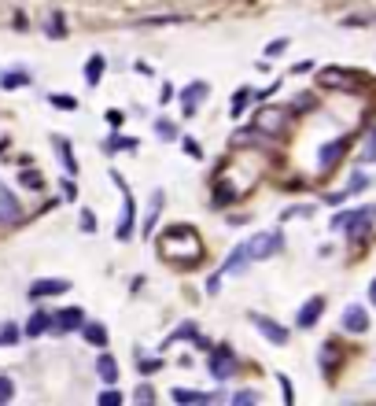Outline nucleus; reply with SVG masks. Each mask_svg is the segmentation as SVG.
Here are the masks:
<instances>
[{
  "mask_svg": "<svg viewBox=\"0 0 376 406\" xmlns=\"http://www.w3.org/2000/svg\"><path fill=\"white\" fill-rule=\"evenodd\" d=\"M243 248H248V258L251 263H258V258H269V255H277L284 248V237L281 233H258V237H251V240H243Z\"/></svg>",
  "mask_w": 376,
  "mask_h": 406,
  "instance_id": "1",
  "label": "nucleus"
},
{
  "mask_svg": "<svg viewBox=\"0 0 376 406\" xmlns=\"http://www.w3.org/2000/svg\"><path fill=\"white\" fill-rule=\"evenodd\" d=\"M372 218H376V207H358V210H347V215H336L332 218V229H339V233H362Z\"/></svg>",
  "mask_w": 376,
  "mask_h": 406,
  "instance_id": "2",
  "label": "nucleus"
},
{
  "mask_svg": "<svg viewBox=\"0 0 376 406\" xmlns=\"http://www.w3.org/2000/svg\"><path fill=\"white\" fill-rule=\"evenodd\" d=\"M233 369H236L233 347H218L214 354H210V377H214V381H229V377H233Z\"/></svg>",
  "mask_w": 376,
  "mask_h": 406,
  "instance_id": "3",
  "label": "nucleus"
},
{
  "mask_svg": "<svg viewBox=\"0 0 376 406\" xmlns=\"http://www.w3.org/2000/svg\"><path fill=\"white\" fill-rule=\"evenodd\" d=\"M71 288V281L67 277H41V281H34L26 292H30V299H44V296H59V292H67Z\"/></svg>",
  "mask_w": 376,
  "mask_h": 406,
  "instance_id": "4",
  "label": "nucleus"
},
{
  "mask_svg": "<svg viewBox=\"0 0 376 406\" xmlns=\"http://www.w3.org/2000/svg\"><path fill=\"white\" fill-rule=\"evenodd\" d=\"M251 325L269 340V344H277V347L288 344V329H284V325H277V321H269V318H262V314H251Z\"/></svg>",
  "mask_w": 376,
  "mask_h": 406,
  "instance_id": "5",
  "label": "nucleus"
},
{
  "mask_svg": "<svg viewBox=\"0 0 376 406\" xmlns=\"http://www.w3.org/2000/svg\"><path fill=\"white\" fill-rule=\"evenodd\" d=\"M321 311H325V299L321 296H310L303 306H299V329H314V325H317V318H321Z\"/></svg>",
  "mask_w": 376,
  "mask_h": 406,
  "instance_id": "6",
  "label": "nucleus"
},
{
  "mask_svg": "<svg viewBox=\"0 0 376 406\" xmlns=\"http://www.w3.org/2000/svg\"><path fill=\"white\" fill-rule=\"evenodd\" d=\"M81 321H85V311L71 306V311L52 314V329H56V333H74V329H81Z\"/></svg>",
  "mask_w": 376,
  "mask_h": 406,
  "instance_id": "7",
  "label": "nucleus"
},
{
  "mask_svg": "<svg viewBox=\"0 0 376 406\" xmlns=\"http://www.w3.org/2000/svg\"><path fill=\"white\" fill-rule=\"evenodd\" d=\"M207 92H210V85H207V81H192V85L181 92V107H185V115H188V119L195 115V104H200Z\"/></svg>",
  "mask_w": 376,
  "mask_h": 406,
  "instance_id": "8",
  "label": "nucleus"
},
{
  "mask_svg": "<svg viewBox=\"0 0 376 406\" xmlns=\"http://www.w3.org/2000/svg\"><path fill=\"white\" fill-rule=\"evenodd\" d=\"M122 192H126V207H122V222H119V240H129L133 237V215H137V203H133V196H129V189L122 185Z\"/></svg>",
  "mask_w": 376,
  "mask_h": 406,
  "instance_id": "9",
  "label": "nucleus"
},
{
  "mask_svg": "<svg viewBox=\"0 0 376 406\" xmlns=\"http://www.w3.org/2000/svg\"><path fill=\"white\" fill-rule=\"evenodd\" d=\"M343 329L347 333H365L369 329V314L362 311V306H347V311H343Z\"/></svg>",
  "mask_w": 376,
  "mask_h": 406,
  "instance_id": "10",
  "label": "nucleus"
},
{
  "mask_svg": "<svg viewBox=\"0 0 376 406\" xmlns=\"http://www.w3.org/2000/svg\"><path fill=\"white\" fill-rule=\"evenodd\" d=\"M96 373H100L104 384H114L119 381V362H114L111 354H100V359H96Z\"/></svg>",
  "mask_w": 376,
  "mask_h": 406,
  "instance_id": "11",
  "label": "nucleus"
},
{
  "mask_svg": "<svg viewBox=\"0 0 376 406\" xmlns=\"http://www.w3.org/2000/svg\"><path fill=\"white\" fill-rule=\"evenodd\" d=\"M81 336H85V340H89L92 347H107V329H104V325L81 321Z\"/></svg>",
  "mask_w": 376,
  "mask_h": 406,
  "instance_id": "12",
  "label": "nucleus"
},
{
  "mask_svg": "<svg viewBox=\"0 0 376 406\" xmlns=\"http://www.w3.org/2000/svg\"><path fill=\"white\" fill-rule=\"evenodd\" d=\"M48 329H52V314H44V311H37L26 321V336H44Z\"/></svg>",
  "mask_w": 376,
  "mask_h": 406,
  "instance_id": "13",
  "label": "nucleus"
},
{
  "mask_svg": "<svg viewBox=\"0 0 376 406\" xmlns=\"http://www.w3.org/2000/svg\"><path fill=\"white\" fill-rule=\"evenodd\" d=\"M30 85V71H4L0 74V89H23Z\"/></svg>",
  "mask_w": 376,
  "mask_h": 406,
  "instance_id": "14",
  "label": "nucleus"
},
{
  "mask_svg": "<svg viewBox=\"0 0 376 406\" xmlns=\"http://www.w3.org/2000/svg\"><path fill=\"white\" fill-rule=\"evenodd\" d=\"M343 148H347V141H332V144H325V148H321V170H329L332 162L343 155Z\"/></svg>",
  "mask_w": 376,
  "mask_h": 406,
  "instance_id": "15",
  "label": "nucleus"
},
{
  "mask_svg": "<svg viewBox=\"0 0 376 406\" xmlns=\"http://www.w3.org/2000/svg\"><path fill=\"white\" fill-rule=\"evenodd\" d=\"M100 74H104V56H92L85 63V81L89 85H100Z\"/></svg>",
  "mask_w": 376,
  "mask_h": 406,
  "instance_id": "16",
  "label": "nucleus"
},
{
  "mask_svg": "<svg viewBox=\"0 0 376 406\" xmlns=\"http://www.w3.org/2000/svg\"><path fill=\"white\" fill-rule=\"evenodd\" d=\"M56 148H59V155H63V167H67V174H78V162H74V155H71L67 137H56Z\"/></svg>",
  "mask_w": 376,
  "mask_h": 406,
  "instance_id": "17",
  "label": "nucleus"
},
{
  "mask_svg": "<svg viewBox=\"0 0 376 406\" xmlns=\"http://www.w3.org/2000/svg\"><path fill=\"white\" fill-rule=\"evenodd\" d=\"M104 148H107V152H133V148H137V137H111Z\"/></svg>",
  "mask_w": 376,
  "mask_h": 406,
  "instance_id": "18",
  "label": "nucleus"
},
{
  "mask_svg": "<svg viewBox=\"0 0 376 406\" xmlns=\"http://www.w3.org/2000/svg\"><path fill=\"white\" fill-rule=\"evenodd\" d=\"M11 344H19V325H0V347H11Z\"/></svg>",
  "mask_w": 376,
  "mask_h": 406,
  "instance_id": "19",
  "label": "nucleus"
},
{
  "mask_svg": "<svg viewBox=\"0 0 376 406\" xmlns=\"http://www.w3.org/2000/svg\"><path fill=\"white\" fill-rule=\"evenodd\" d=\"M174 399H177V402H210L214 395H203V392H185V388H177V392H174Z\"/></svg>",
  "mask_w": 376,
  "mask_h": 406,
  "instance_id": "20",
  "label": "nucleus"
},
{
  "mask_svg": "<svg viewBox=\"0 0 376 406\" xmlns=\"http://www.w3.org/2000/svg\"><path fill=\"white\" fill-rule=\"evenodd\" d=\"M159 210H162V192H155V196H152V215L144 218V233H152V225H155V218H159Z\"/></svg>",
  "mask_w": 376,
  "mask_h": 406,
  "instance_id": "21",
  "label": "nucleus"
},
{
  "mask_svg": "<svg viewBox=\"0 0 376 406\" xmlns=\"http://www.w3.org/2000/svg\"><path fill=\"white\" fill-rule=\"evenodd\" d=\"M248 100H251V92H248V89H240V92H236V100L229 104V115H240V107L248 104Z\"/></svg>",
  "mask_w": 376,
  "mask_h": 406,
  "instance_id": "22",
  "label": "nucleus"
},
{
  "mask_svg": "<svg viewBox=\"0 0 376 406\" xmlns=\"http://www.w3.org/2000/svg\"><path fill=\"white\" fill-rule=\"evenodd\" d=\"M15 399V384L8 377H0V402H11Z\"/></svg>",
  "mask_w": 376,
  "mask_h": 406,
  "instance_id": "23",
  "label": "nucleus"
},
{
  "mask_svg": "<svg viewBox=\"0 0 376 406\" xmlns=\"http://www.w3.org/2000/svg\"><path fill=\"white\" fill-rule=\"evenodd\" d=\"M284 48H288V37H277V41H269V44H266V56H281Z\"/></svg>",
  "mask_w": 376,
  "mask_h": 406,
  "instance_id": "24",
  "label": "nucleus"
},
{
  "mask_svg": "<svg viewBox=\"0 0 376 406\" xmlns=\"http://www.w3.org/2000/svg\"><path fill=\"white\" fill-rule=\"evenodd\" d=\"M81 229L96 233V215H92V210H81Z\"/></svg>",
  "mask_w": 376,
  "mask_h": 406,
  "instance_id": "25",
  "label": "nucleus"
},
{
  "mask_svg": "<svg viewBox=\"0 0 376 406\" xmlns=\"http://www.w3.org/2000/svg\"><path fill=\"white\" fill-rule=\"evenodd\" d=\"M155 129H159V137H166V141H177V129H174V126H170L166 119H162V122H159Z\"/></svg>",
  "mask_w": 376,
  "mask_h": 406,
  "instance_id": "26",
  "label": "nucleus"
},
{
  "mask_svg": "<svg viewBox=\"0 0 376 406\" xmlns=\"http://www.w3.org/2000/svg\"><path fill=\"white\" fill-rule=\"evenodd\" d=\"M52 104H56V107H67V111H74V107H78L74 96H56V92H52Z\"/></svg>",
  "mask_w": 376,
  "mask_h": 406,
  "instance_id": "27",
  "label": "nucleus"
},
{
  "mask_svg": "<svg viewBox=\"0 0 376 406\" xmlns=\"http://www.w3.org/2000/svg\"><path fill=\"white\" fill-rule=\"evenodd\" d=\"M133 399H137V402H155V392H152V388H144V384H140Z\"/></svg>",
  "mask_w": 376,
  "mask_h": 406,
  "instance_id": "28",
  "label": "nucleus"
},
{
  "mask_svg": "<svg viewBox=\"0 0 376 406\" xmlns=\"http://www.w3.org/2000/svg\"><path fill=\"white\" fill-rule=\"evenodd\" d=\"M376 155V129L369 133V141H365V159H372Z\"/></svg>",
  "mask_w": 376,
  "mask_h": 406,
  "instance_id": "29",
  "label": "nucleus"
},
{
  "mask_svg": "<svg viewBox=\"0 0 376 406\" xmlns=\"http://www.w3.org/2000/svg\"><path fill=\"white\" fill-rule=\"evenodd\" d=\"M100 402H107V406L114 402V406H119V402H122V395H119V392H104V395H100Z\"/></svg>",
  "mask_w": 376,
  "mask_h": 406,
  "instance_id": "30",
  "label": "nucleus"
},
{
  "mask_svg": "<svg viewBox=\"0 0 376 406\" xmlns=\"http://www.w3.org/2000/svg\"><path fill=\"white\" fill-rule=\"evenodd\" d=\"M255 399H258L255 392H236V395H233V402H255Z\"/></svg>",
  "mask_w": 376,
  "mask_h": 406,
  "instance_id": "31",
  "label": "nucleus"
},
{
  "mask_svg": "<svg viewBox=\"0 0 376 406\" xmlns=\"http://www.w3.org/2000/svg\"><path fill=\"white\" fill-rule=\"evenodd\" d=\"M107 122L111 126H122V111H107Z\"/></svg>",
  "mask_w": 376,
  "mask_h": 406,
  "instance_id": "32",
  "label": "nucleus"
},
{
  "mask_svg": "<svg viewBox=\"0 0 376 406\" xmlns=\"http://www.w3.org/2000/svg\"><path fill=\"white\" fill-rule=\"evenodd\" d=\"M369 303H372V306H376V277H372V281H369Z\"/></svg>",
  "mask_w": 376,
  "mask_h": 406,
  "instance_id": "33",
  "label": "nucleus"
}]
</instances>
